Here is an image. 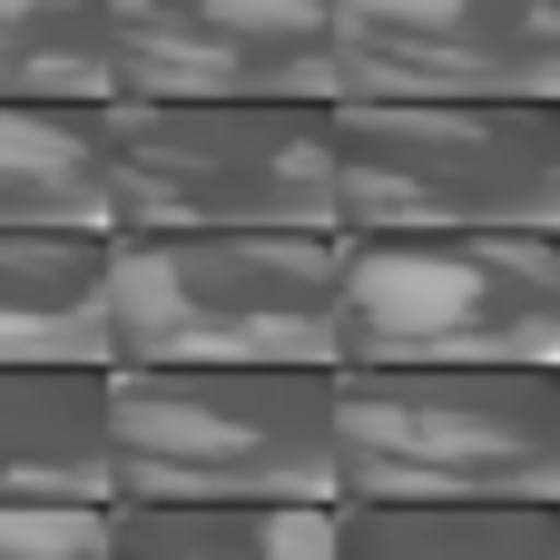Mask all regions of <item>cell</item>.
<instances>
[{
    "instance_id": "obj_1",
    "label": "cell",
    "mask_w": 560,
    "mask_h": 560,
    "mask_svg": "<svg viewBox=\"0 0 560 560\" xmlns=\"http://www.w3.org/2000/svg\"><path fill=\"white\" fill-rule=\"evenodd\" d=\"M108 364H335V226H108Z\"/></svg>"
},
{
    "instance_id": "obj_2",
    "label": "cell",
    "mask_w": 560,
    "mask_h": 560,
    "mask_svg": "<svg viewBox=\"0 0 560 560\" xmlns=\"http://www.w3.org/2000/svg\"><path fill=\"white\" fill-rule=\"evenodd\" d=\"M108 502H335V364H108Z\"/></svg>"
},
{
    "instance_id": "obj_3",
    "label": "cell",
    "mask_w": 560,
    "mask_h": 560,
    "mask_svg": "<svg viewBox=\"0 0 560 560\" xmlns=\"http://www.w3.org/2000/svg\"><path fill=\"white\" fill-rule=\"evenodd\" d=\"M335 364H560V226H335Z\"/></svg>"
},
{
    "instance_id": "obj_4",
    "label": "cell",
    "mask_w": 560,
    "mask_h": 560,
    "mask_svg": "<svg viewBox=\"0 0 560 560\" xmlns=\"http://www.w3.org/2000/svg\"><path fill=\"white\" fill-rule=\"evenodd\" d=\"M335 502H560V364H335Z\"/></svg>"
},
{
    "instance_id": "obj_5",
    "label": "cell",
    "mask_w": 560,
    "mask_h": 560,
    "mask_svg": "<svg viewBox=\"0 0 560 560\" xmlns=\"http://www.w3.org/2000/svg\"><path fill=\"white\" fill-rule=\"evenodd\" d=\"M108 226H335V98H108Z\"/></svg>"
},
{
    "instance_id": "obj_6",
    "label": "cell",
    "mask_w": 560,
    "mask_h": 560,
    "mask_svg": "<svg viewBox=\"0 0 560 560\" xmlns=\"http://www.w3.org/2000/svg\"><path fill=\"white\" fill-rule=\"evenodd\" d=\"M335 226H560V98H335Z\"/></svg>"
},
{
    "instance_id": "obj_7",
    "label": "cell",
    "mask_w": 560,
    "mask_h": 560,
    "mask_svg": "<svg viewBox=\"0 0 560 560\" xmlns=\"http://www.w3.org/2000/svg\"><path fill=\"white\" fill-rule=\"evenodd\" d=\"M108 98H335V0H108Z\"/></svg>"
},
{
    "instance_id": "obj_8",
    "label": "cell",
    "mask_w": 560,
    "mask_h": 560,
    "mask_svg": "<svg viewBox=\"0 0 560 560\" xmlns=\"http://www.w3.org/2000/svg\"><path fill=\"white\" fill-rule=\"evenodd\" d=\"M335 98H560V0H335Z\"/></svg>"
},
{
    "instance_id": "obj_9",
    "label": "cell",
    "mask_w": 560,
    "mask_h": 560,
    "mask_svg": "<svg viewBox=\"0 0 560 560\" xmlns=\"http://www.w3.org/2000/svg\"><path fill=\"white\" fill-rule=\"evenodd\" d=\"M0 364H108V226H0Z\"/></svg>"
},
{
    "instance_id": "obj_10",
    "label": "cell",
    "mask_w": 560,
    "mask_h": 560,
    "mask_svg": "<svg viewBox=\"0 0 560 560\" xmlns=\"http://www.w3.org/2000/svg\"><path fill=\"white\" fill-rule=\"evenodd\" d=\"M0 502H108V364H0Z\"/></svg>"
},
{
    "instance_id": "obj_11",
    "label": "cell",
    "mask_w": 560,
    "mask_h": 560,
    "mask_svg": "<svg viewBox=\"0 0 560 560\" xmlns=\"http://www.w3.org/2000/svg\"><path fill=\"white\" fill-rule=\"evenodd\" d=\"M0 226H108V98H0Z\"/></svg>"
},
{
    "instance_id": "obj_12",
    "label": "cell",
    "mask_w": 560,
    "mask_h": 560,
    "mask_svg": "<svg viewBox=\"0 0 560 560\" xmlns=\"http://www.w3.org/2000/svg\"><path fill=\"white\" fill-rule=\"evenodd\" d=\"M108 560H335V502H108Z\"/></svg>"
},
{
    "instance_id": "obj_13",
    "label": "cell",
    "mask_w": 560,
    "mask_h": 560,
    "mask_svg": "<svg viewBox=\"0 0 560 560\" xmlns=\"http://www.w3.org/2000/svg\"><path fill=\"white\" fill-rule=\"evenodd\" d=\"M335 560H560V502H335Z\"/></svg>"
},
{
    "instance_id": "obj_14",
    "label": "cell",
    "mask_w": 560,
    "mask_h": 560,
    "mask_svg": "<svg viewBox=\"0 0 560 560\" xmlns=\"http://www.w3.org/2000/svg\"><path fill=\"white\" fill-rule=\"evenodd\" d=\"M0 98H108V0H0Z\"/></svg>"
},
{
    "instance_id": "obj_15",
    "label": "cell",
    "mask_w": 560,
    "mask_h": 560,
    "mask_svg": "<svg viewBox=\"0 0 560 560\" xmlns=\"http://www.w3.org/2000/svg\"><path fill=\"white\" fill-rule=\"evenodd\" d=\"M0 560H108V502H0Z\"/></svg>"
}]
</instances>
